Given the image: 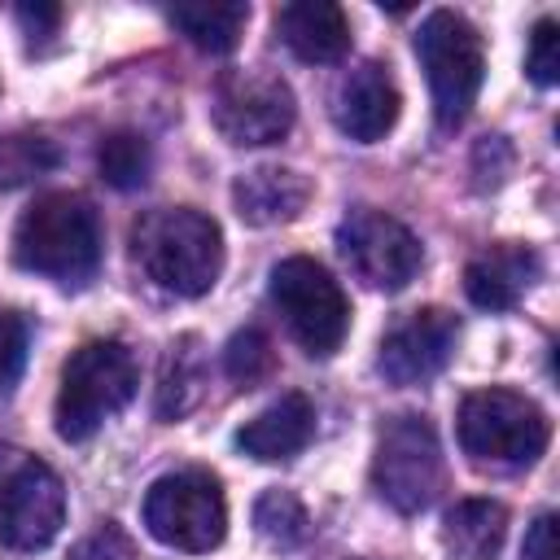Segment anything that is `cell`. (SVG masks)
Listing matches in <instances>:
<instances>
[{
    "label": "cell",
    "instance_id": "2e32d148",
    "mask_svg": "<svg viewBox=\"0 0 560 560\" xmlns=\"http://www.w3.org/2000/svg\"><path fill=\"white\" fill-rule=\"evenodd\" d=\"M542 262L529 245H494L464 267V293L481 311H512L538 280Z\"/></svg>",
    "mask_w": 560,
    "mask_h": 560
},
{
    "label": "cell",
    "instance_id": "ffe728a7",
    "mask_svg": "<svg viewBox=\"0 0 560 560\" xmlns=\"http://www.w3.org/2000/svg\"><path fill=\"white\" fill-rule=\"evenodd\" d=\"M166 22L201 52H232L245 35V22H249V4L241 0H210V4H175L166 9Z\"/></svg>",
    "mask_w": 560,
    "mask_h": 560
},
{
    "label": "cell",
    "instance_id": "30bf717a",
    "mask_svg": "<svg viewBox=\"0 0 560 560\" xmlns=\"http://www.w3.org/2000/svg\"><path fill=\"white\" fill-rule=\"evenodd\" d=\"M337 254L350 267L354 280H363L376 293H398L420 271V241L407 223H398L385 210H350L337 223Z\"/></svg>",
    "mask_w": 560,
    "mask_h": 560
},
{
    "label": "cell",
    "instance_id": "277c9868",
    "mask_svg": "<svg viewBox=\"0 0 560 560\" xmlns=\"http://www.w3.org/2000/svg\"><path fill=\"white\" fill-rule=\"evenodd\" d=\"M136 385H140V372L122 341L101 337L79 346L61 368V389L52 407L57 438L88 442L109 416H118L136 398Z\"/></svg>",
    "mask_w": 560,
    "mask_h": 560
},
{
    "label": "cell",
    "instance_id": "5b68a950",
    "mask_svg": "<svg viewBox=\"0 0 560 560\" xmlns=\"http://www.w3.org/2000/svg\"><path fill=\"white\" fill-rule=\"evenodd\" d=\"M416 57L429 79L433 118L442 131L459 127L477 105L486 79V44L477 26L455 9H433L416 31Z\"/></svg>",
    "mask_w": 560,
    "mask_h": 560
},
{
    "label": "cell",
    "instance_id": "83f0119b",
    "mask_svg": "<svg viewBox=\"0 0 560 560\" xmlns=\"http://www.w3.org/2000/svg\"><path fill=\"white\" fill-rule=\"evenodd\" d=\"M521 560H560V551H556V512L534 516V525L525 534V547H521Z\"/></svg>",
    "mask_w": 560,
    "mask_h": 560
},
{
    "label": "cell",
    "instance_id": "ac0fdd59",
    "mask_svg": "<svg viewBox=\"0 0 560 560\" xmlns=\"http://www.w3.org/2000/svg\"><path fill=\"white\" fill-rule=\"evenodd\" d=\"M201 394H206V350H201V337L184 332L162 354L153 416L166 420V424H175V420H184L201 402Z\"/></svg>",
    "mask_w": 560,
    "mask_h": 560
},
{
    "label": "cell",
    "instance_id": "52a82bcc",
    "mask_svg": "<svg viewBox=\"0 0 560 560\" xmlns=\"http://www.w3.org/2000/svg\"><path fill=\"white\" fill-rule=\"evenodd\" d=\"M267 293L276 302V311L284 315V328L293 332V341L311 354V359H328L350 328V302L341 293V284L328 276L324 262L293 254L280 258L271 267Z\"/></svg>",
    "mask_w": 560,
    "mask_h": 560
},
{
    "label": "cell",
    "instance_id": "9c48e42d",
    "mask_svg": "<svg viewBox=\"0 0 560 560\" xmlns=\"http://www.w3.org/2000/svg\"><path fill=\"white\" fill-rule=\"evenodd\" d=\"M66 525V490L61 477L26 455H0V547L9 551H44Z\"/></svg>",
    "mask_w": 560,
    "mask_h": 560
},
{
    "label": "cell",
    "instance_id": "d6986e66",
    "mask_svg": "<svg viewBox=\"0 0 560 560\" xmlns=\"http://www.w3.org/2000/svg\"><path fill=\"white\" fill-rule=\"evenodd\" d=\"M508 534V508L499 499H459L442 516V542L455 560H494Z\"/></svg>",
    "mask_w": 560,
    "mask_h": 560
},
{
    "label": "cell",
    "instance_id": "4316f807",
    "mask_svg": "<svg viewBox=\"0 0 560 560\" xmlns=\"http://www.w3.org/2000/svg\"><path fill=\"white\" fill-rule=\"evenodd\" d=\"M70 560H136V547L118 525H101L70 551Z\"/></svg>",
    "mask_w": 560,
    "mask_h": 560
},
{
    "label": "cell",
    "instance_id": "5bb4252c",
    "mask_svg": "<svg viewBox=\"0 0 560 560\" xmlns=\"http://www.w3.org/2000/svg\"><path fill=\"white\" fill-rule=\"evenodd\" d=\"M276 35L298 61L311 66H332L350 52V22L332 0H293L276 9Z\"/></svg>",
    "mask_w": 560,
    "mask_h": 560
},
{
    "label": "cell",
    "instance_id": "8992f818",
    "mask_svg": "<svg viewBox=\"0 0 560 560\" xmlns=\"http://www.w3.org/2000/svg\"><path fill=\"white\" fill-rule=\"evenodd\" d=\"M140 516H144V529L162 547L188 551V556L214 551L228 534V499H223L219 477L206 468H179V472L158 477L144 490Z\"/></svg>",
    "mask_w": 560,
    "mask_h": 560
},
{
    "label": "cell",
    "instance_id": "484cf974",
    "mask_svg": "<svg viewBox=\"0 0 560 560\" xmlns=\"http://www.w3.org/2000/svg\"><path fill=\"white\" fill-rule=\"evenodd\" d=\"M525 70L538 88H551L560 83V26L551 18L534 22V35H529V52H525Z\"/></svg>",
    "mask_w": 560,
    "mask_h": 560
},
{
    "label": "cell",
    "instance_id": "4fadbf2b",
    "mask_svg": "<svg viewBox=\"0 0 560 560\" xmlns=\"http://www.w3.org/2000/svg\"><path fill=\"white\" fill-rule=\"evenodd\" d=\"M398 105H402V96H398V83H394L389 66L363 61L341 79V88L332 96V118L350 140L376 144L398 122Z\"/></svg>",
    "mask_w": 560,
    "mask_h": 560
},
{
    "label": "cell",
    "instance_id": "ba28073f",
    "mask_svg": "<svg viewBox=\"0 0 560 560\" xmlns=\"http://www.w3.org/2000/svg\"><path fill=\"white\" fill-rule=\"evenodd\" d=\"M442 477H446V464H442V446H438L433 424L424 416H411V411L407 416H389L381 424L376 455H372L376 494L394 512L416 516L438 499Z\"/></svg>",
    "mask_w": 560,
    "mask_h": 560
},
{
    "label": "cell",
    "instance_id": "9a60e30c",
    "mask_svg": "<svg viewBox=\"0 0 560 560\" xmlns=\"http://www.w3.org/2000/svg\"><path fill=\"white\" fill-rule=\"evenodd\" d=\"M306 201H311V179L289 166H254L241 171L232 184V206L254 228L289 223L306 210Z\"/></svg>",
    "mask_w": 560,
    "mask_h": 560
},
{
    "label": "cell",
    "instance_id": "7a4b0ae2",
    "mask_svg": "<svg viewBox=\"0 0 560 560\" xmlns=\"http://www.w3.org/2000/svg\"><path fill=\"white\" fill-rule=\"evenodd\" d=\"M131 254L175 298H201L223 271V232L192 206L149 210L131 228Z\"/></svg>",
    "mask_w": 560,
    "mask_h": 560
},
{
    "label": "cell",
    "instance_id": "7402d4cb",
    "mask_svg": "<svg viewBox=\"0 0 560 560\" xmlns=\"http://www.w3.org/2000/svg\"><path fill=\"white\" fill-rule=\"evenodd\" d=\"M254 529H258L271 547L293 551V547L306 542L311 516H306V508H302V499H298L293 490H262L258 503H254Z\"/></svg>",
    "mask_w": 560,
    "mask_h": 560
},
{
    "label": "cell",
    "instance_id": "e0dca14e",
    "mask_svg": "<svg viewBox=\"0 0 560 560\" xmlns=\"http://www.w3.org/2000/svg\"><path fill=\"white\" fill-rule=\"evenodd\" d=\"M311 438H315V407H311V398L306 394H280L271 407H262L236 433V446L249 459L276 464V459H293Z\"/></svg>",
    "mask_w": 560,
    "mask_h": 560
},
{
    "label": "cell",
    "instance_id": "44dd1931",
    "mask_svg": "<svg viewBox=\"0 0 560 560\" xmlns=\"http://www.w3.org/2000/svg\"><path fill=\"white\" fill-rule=\"evenodd\" d=\"M149 166H153V153H149V140L140 131H109L101 136L96 144V171L109 188L118 192H131L149 179Z\"/></svg>",
    "mask_w": 560,
    "mask_h": 560
},
{
    "label": "cell",
    "instance_id": "3957f363",
    "mask_svg": "<svg viewBox=\"0 0 560 560\" xmlns=\"http://www.w3.org/2000/svg\"><path fill=\"white\" fill-rule=\"evenodd\" d=\"M459 446L477 468H494V472H516L529 468L547 442H551V420L547 411L516 394V389H472L459 402Z\"/></svg>",
    "mask_w": 560,
    "mask_h": 560
},
{
    "label": "cell",
    "instance_id": "6da1fadb",
    "mask_svg": "<svg viewBox=\"0 0 560 560\" xmlns=\"http://www.w3.org/2000/svg\"><path fill=\"white\" fill-rule=\"evenodd\" d=\"M13 262L66 289H79L101 267V219L79 192L35 197L13 228Z\"/></svg>",
    "mask_w": 560,
    "mask_h": 560
},
{
    "label": "cell",
    "instance_id": "d4e9b609",
    "mask_svg": "<svg viewBox=\"0 0 560 560\" xmlns=\"http://www.w3.org/2000/svg\"><path fill=\"white\" fill-rule=\"evenodd\" d=\"M26 346H31V328L18 311L0 306V398H9L26 372Z\"/></svg>",
    "mask_w": 560,
    "mask_h": 560
},
{
    "label": "cell",
    "instance_id": "f1b7e54d",
    "mask_svg": "<svg viewBox=\"0 0 560 560\" xmlns=\"http://www.w3.org/2000/svg\"><path fill=\"white\" fill-rule=\"evenodd\" d=\"M13 13H18V22H22L26 35H48L61 22V9L57 4H18Z\"/></svg>",
    "mask_w": 560,
    "mask_h": 560
},
{
    "label": "cell",
    "instance_id": "8fae6325",
    "mask_svg": "<svg viewBox=\"0 0 560 560\" xmlns=\"http://www.w3.org/2000/svg\"><path fill=\"white\" fill-rule=\"evenodd\" d=\"M210 118L214 131L228 144H276L289 136L298 105H293V88L280 74H262V70H228L214 83L210 96Z\"/></svg>",
    "mask_w": 560,
    "mask_h": 560
},
{
    "label": "cell",
    "instance_id": "cb8c5ba5",
    "mask_svg": "<svg viewBox=\"0 0 560 560\" xmlns=\"http://www.w3.org/2000/svg\"><path fill=\"white\" fill-rule=\"evenodd\" d=\"M48 166H57V149L44 136H0V188L26 184Z\"/></svg>",
    "mask_w": 560,
    "mask_h": 560
},
{
    "label": "cell",
    "instance_id": "603a6c76",
    "mask_svg": "<svg viewBox=\"0 0 560 560\" xmlns=\"http://www.w3.org/2000/svg\"><path fill=\"white\" fill-rule=\"evenodd\" d=\"M223 372H228L241 389L262 385V381L276 372L271 337H267L262 328H241V332H232V341L223 346Z\"/></svg>",
    "mask_w": 560,
    "mask_h": 560
},
{
    "label": "cell",
    "instance_id": "7c38bea8",
    "mask_svg": "<svg viewBox=\"0 0 560 560\" xmlns=\"http://www.w3.org/2000/svg\"><path fill=\"white\" fill-rule=\"evenodd\" d=\"M455 346H459V319L442 306H420L381 337L376 368L389 385H424L451 363Z\"/></svg>",
    "mask_w": 560,
    "mask_h": 560
}]
</instances>
